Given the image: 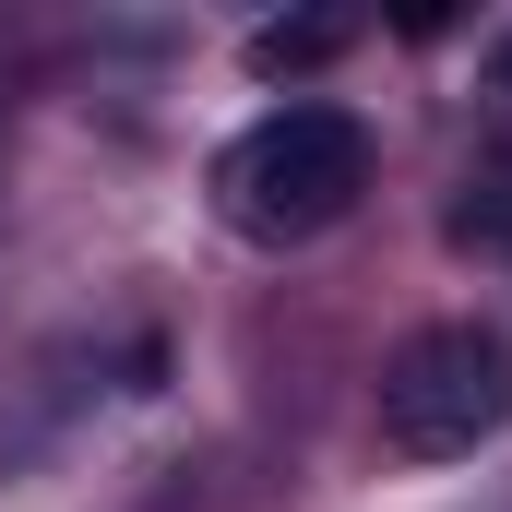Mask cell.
<instances>
[{
	"instance_id": "obj_3",
	"label": "cell",
	"mask_w": 512,
	"mask_h": 512,
	"mask_svg": "<svg viewBox=\"0 0 512 512\" xmlns=\"http://www.w3.org/2000/svg\"><path fill=\"white\" fill-rule=\"evenodd\" d=\"M334 48H346V24H334V12H298V24H262V36H251V72L286 84V72H322Z\"/></svg>"
},
{
	"instance_id": "obj_2",
	"label": "cell",
	"mask_w": 512,
	"mask_h": 512,
	"mask_svg": "<svg viewBox=\"0 0 512 512\" xmlns=\"http://www.w3.org/2000/svg\"><path fill=\"white\" fill-rule=\"evenodd\" d=\"M501 417H512V334H489V322H429L382 370V441L417 465L477 453Z\"/></svg>"
},
{
	"instance_id": "obj_5",
	"label": "cell",
	"mask_w": 512,
	"mask_h": 512,
	"mask_svg": "<svg viewBox=\"0 0 512 512\" xmlns=\"http://www.w3.org/2000/svg\"><path fill=\"white\" fill-rule=\"evenodd\" d=\"M489 96H512V36H501V48H489Z\"/></svg>"
},
{
	"instance_id": "obj_4",
	"label": "cell",
	"mask_w": 512,
	"mask_h": 512,
	"mask_svg": "<svg viewBox=\"0 0 512 512\" xmlns=\"http://www.w3.org/2000/svg\"><path fill=\"white\" fill-rule=\"evenodd\" d=\"M453 239H465V251H512V167L465 179V203H453Z\"/></svg>"
},
{
	"instance_id": "obj_1",
	"label": "cell",
	"mask_w": 512,
	"mask_h": 512,
	"mask_svg": "<svg viewBox=\"0 0 512 512\" xmlns=\"http://www.w3.org/2000/svg\"><path fill=\"white\" fill-rule=\"evenodd\" d=\"M215 191H227V227L239 239H322L358 191H370V131L346 120V108H274L227 143V167H215Z\"/></svg>"
}]
</instances>
